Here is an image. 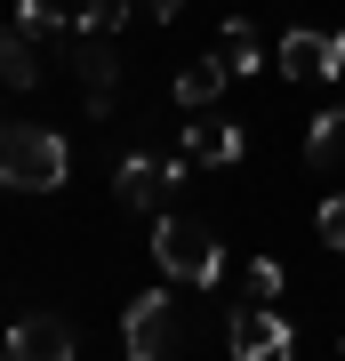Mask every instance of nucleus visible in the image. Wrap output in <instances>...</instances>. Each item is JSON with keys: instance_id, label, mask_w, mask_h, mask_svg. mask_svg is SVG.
<instances>
[{"instance_id": "9", "label": "nucleus", "mask_w": 345, "mask_h": 361, "mask_svg": "<svg viewBox=\"0 0 345 361\" xmlns=\"http://www.w3.org/2000/svg\"><path fill=\"white\" fill-rule=\"evenodd\" d=\"M80 80H89V121L113 113V80H121V56L104 32H80Z\"/></svg>"}, {"instance_id": "18", "label": "nucleus", "mask_w": 345, "mask_h": 361, "mask_svg": "<svg viewBox=\"0 0 345 361\" xmlns=\"http://www.w3.org/2000/svg\"><path fill=\"white\" fill-rule=\"evenodd\" d=\"M0 193H8V169H0Z\"/></svg>"}, {"instance_id": "10", "label": "nucleus", "mask_w": 345, "mask_h": 361, "mask_svg": "<svg viewBox=\"0 0 345 361\" xmlns=\"http://www.w3.org/2000/svg\"><path fill=\"white\" fill-rule=\"evenodd\" d=\"M225 80H233V73H225V56H217V49L193 56V65L177 73V104H185V113H209V104L225 97Z\"/></svg>"}, {"instance_id": "4", "label": "nucleus", "mask_w": 345, "mask_h": 361, "mask_svg": "<svg viewBox=\"0 0 345 361\" xmlns=\"http://www.w3.org/2000/svg\"><path fill=\"white\" fill-rule=\"evenodd\" d=\"M337 73H345V40L313 32V25L282 32V80H337Z\"/></svg>"}, {"instance_id": "5", "label": "nucleus", "mask_w": 345, "mask_h": 361, "mask_svg": "<svg viewBox=\"0 0 345 361\" xmlns=\"http://www.w3.org/2000/svg\"><path fill=\"white\" fill-rule=\"evenodd\" d=\"M169 305H177L169 289H145L137 305H128V322H121V345L137 353V361H153V353H169V345H177V329H169Z\"/></svg>"}, {"instance_id": "14", "label": "nucleus", "mask_w": 345, "mask_h": 361, "mask_svg": "<svg viewBox=\"0 0 345 361\" xmlns=\"http://www.w3.org/2000/svg\"><path fill=\"white\" fill-rule=\"evenodd\" d=\"M128 16H137V0H80V25L73 32H104V40H113Z\"/></svg>"}, {"instance_id": "11", "label": "nucleus", "mask_w": 345, "mask_h": 361, "mask_svg": "<svg viewBox=\"0 0 345 361\" xmlns=\"http://www.w3.org/2000/svg\"><path fill=\"white\" fill-rule=\"evenodd\" d=\"M209 49L225 56V73H233V80H249L257 65H265V49H257V25H249V16H233V25H225L217 40H209Z\"/></svg>"}, {"instance_id": "17", "label": "nucleus", "mask_w": 345, "mask_h": 361, "mask_svg": "<svg viewBox=\"0 0 345 361\" xmlns=\"http://www.w3.org/2000/svg\"><path fill=\"white\" fill-rule=\"evenodd\" d=\"M137 8H145V16H161V25H169V16H185V0H137Z\"/></svg>"}, {"instance_id": "1", "label": "nucleus", "mask_w": 345, "mask_h": 361, "mask_svg": "<svg viewBox=\"0 0 345 361\" xmlns=\"http://www.w3.org/2000/svg\"><path fill=\"white\" fill-rule=\"evenodd\" d=\"M153 257L185 289H217V273H225V249H217V233L201 217H153Z\"/></svg>"}, {"instance_id": "16", "label": "nucleus", "mask_w": 345, "mask_h": 361, "mask_svg": "<svg viewBox=\"0 0 345 361\" xmlns=\"http://www.w3.org/2000/svg\"><path fill=\"white\" fill-rule=\"evenodd\" d=\"M321 241H329V249H345V193H329V201H321Z\"/></svg>"}, {"instance_id": "3", "label": "nucleus", "mask_w": 345, "mask_h": 361, "mask_svg": "<svg viewBox=\"0 0 345 361\" xmlns=\"http://www.w3.org/2000/svg\"><path fill=\"white\" fill-rule=\"evenodd\" d=\"M225 345H233V361H282V353H297V329L265 305V297H249V305H233Z\"/></svg>"}, {"instance_id": "6", "label": "nucleus", "mask_w": 345, "mask_h": 361, "mask_svg": "<svg viewBox=\"0 0 345 361\" xmlns=\"http://www.w3.org/2000/svg\"><path fill=\"white\" fill-rule=\"evenodd\" d=\"M8 353H25V361H73L80 329L64 322V313H25V322L8 329Z\"/></svg>"}, {"instance_id": "7", "label": "nucleus", "mask_w": 345, "mask_h": 361, "mask_svg": "<svg viewBox=\"0 0 345 361\" xmlns=\"http://www.w3.org/2000/svg\"><path fill=\"white\" fill-rule=\"evenodd\" d=\"M185 161L193 169H233V161H241V129L217 121V113H193L185 121Z\"/></svg>"}, {"instance_id": "13", "label": "nucleus", "mask_w": 345, "mask_h": 361, "mask_svg": "<svg viewBox=\"0 0 345 361\" xmlns=\"http://www.w3.org/2000/svg\"><path fill=\"white\" fill-rule=\"evenodd\" d=\"M32 73H40L32 65V32L8 25V32H0V80H8V89H32Z\"/></svg>"}, {"instance_id": "12", "label": "nucleus", "mask_w": 345, "mask_h": 361, "mask_svg": "<svg viewBox=\"0 0 345 361\" xmlns=\"http://www.w3.org/2000/svg\"><path fill=\"white\" fill-rule=\"evenodd\" d=\"M345 153V113H313V129H305V161L313 169H337Z\"/></svg>"}, {"instance_id": "15", "label": "nucleus", "mask_w": 345, "mask_h": 361, "mask_svg": "<svg viewBox=\"0 0 345 361\" xmlns=\"http://www.w3.org/2000/svg\"><path fill=\"white\" fill-rule=\"evenodd\" d=\"M241 289H249V297H265V305H273V297H282V265H273V257H257V265L241 273Z\"/></svg>"}, {"instance_id": "8", "label": "nucleus", "mask_w": 345, "mask_h": 361, "mask_svg": "<svg viewBox=\"0 0 345 361\" xmlns=\"http://www.w3.org/2000/svg\"><path fill=\"white\" fill-rule=\"evenodd\" d=\"M185 169H193L185 153H177V161H153V153H128V161H121V185H113V193H121V209H153V193H161V185H177Z\"/></svg>"}, {"instance_id": "2", "label": "nucleus", "mask_w": 345, "mask_h": 361, "mask_svg": "<svg viewBox=\"0 0 345 361\" xmlns=\"http://www.w3.org/2000/svg\"><path fill=\"white\" fill-rule=\"evenodd\" d=\"M64 169H73V145H64L56 129H16L8 137V185L16 193H56Z\"/></svg>"}]
</instances>
